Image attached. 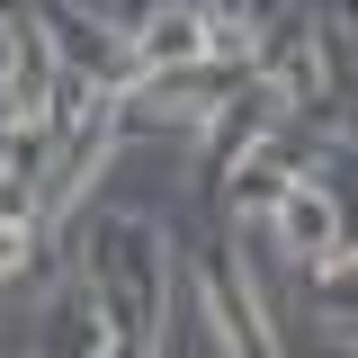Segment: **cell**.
<instances>
[{"instance_id": "4", "label": "cell", "mask_w": 358, "mask_h": 358, "mask_svg": "<svg viewBox=\"0 0 358 358\" xmlns=\"http://www.w3.org/2000/svg\"><path fill=\"white\" fill-rule=\"evenodd\" d=\"M313 305L358 322V251H331V260H313Z\"/></svg>"}, {"instance_id": "3", "label": "cell", "mask_w": 358, "mask_h": 358, "mask_svg": "<svg viewBox=\"0 0 358 358\" xmlns=\"http://www.w3.org/2000/svg\"><path fill=\"white\" fill-rule=\"evenodd\" d=\"M278 251H287V260H331V251H341V215H331V197H322V188H313V179H296V188H287V206H278Z\"/></svg>"}, {"instance_id": "1", "label": "cell", "mask_w": 358, "mask_h": 358, "mask_svg": "<svg viewBox=\"0 0 358 358\" xmlns=\"http://www.w3.org/2000/svg\"><path fill=\"white\" fill-rule=\"evenodd\" d=\"M206 305H215V322H224V341H233V358H278V341H268L260 305L242 296V260H233V251H215V260H206Z\"/></svg>"}, {"instance_id": "5", "label": "cell", "mask_w": 358, "mask_h": 358, "mask_svg": "<svg viewBox=\"0 0 358 358\" xmlns=\"http://www.w3.org/2000/svg\"><path fill=\"white\" fill-rule=\"evenodd\" d=\"M27 242H36V215H0V278L27 268Z\"/></svg>"}, {"instance_id": "2", "label": "cell", "mask_w": 358, "mask_h": 358, "mask_svg": "<svg viewBox=\"0 0 358 358\" xmlns=\"http://www.w3.org/2000/svg\"><path fill=\"white\" fill-rule=\"evenodd\" d=\"M134 54H143V72L206 63V9H188V0H162V9H143V27H134Z\"/></svg>"}, {"instance_id": "6", "label": "cell", "mask_w": 358, "mask_h": 358, "mask_svg": "<svg viewBox=\"0 0 358 358\" xmlns=\"http://www.w3.org/2000/svg\"><path fill=\"white\" fill-rule=\"evenodd\" d=\"M341 18H350V27H358V0H341Z\"/></svg>"}]
</instances>
